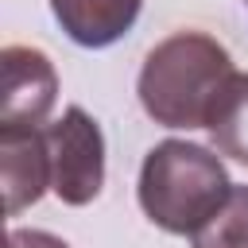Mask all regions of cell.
<instances>
[{"mask_svg":"<svg viewBox=\"0 0 248 248\" xmlns=\"http://www.w3.org/2000/svg\"><path fill=\"white\" fill-rule=\"evenodd\" d=\"M236 74L229 50L205 31H174L140 66V105L163 128H205L225 81Z\"/></svg>","mask_w":248,"mask_h":248,"instance_id":"1","label":"cell"},{"mask_svg":"<svg viewBox=\"0 0 248 248\" xmlns=\"http://www.w3.org/2000/svg\"><path fill=\"white\" fill-rule=\"evenodd\" d=\"M232 182L225 163L186 140H163L143 155L140 167V209L151 225H159L170 236H198L213 213L225 205Z\"/></svg>","mask_w":248,"mask_h":248,"instance_id":"2","label":"cell"},{"mask_svg":"<svg viewBox=\"0 0 248 248\" xmlns=\"http://www.w3.org/2000/svg\"><path fill=\"white\" fill-rule=\"evenodd\" d=\"M43 132H46V151H50V194H58L66 205H89L105 186L101 124L81 105H70Z\"/></svg>","mask_w":248,"mask_h":248,"instance_id":"3","label":"cell"},{"mask_svg":"<svg viewBox=\"0 0 248 248\" xmlns=\"http://www.w3.org/2000/svg\"><path fill=\"white\" fill-rule=\"evenodd\" d=\"M58 101V74L39 46L0 50V128H46Z\"/></svg>","mask_w":248,"mask_h":248,"instance_id":"4","label":"cell"},{"mask_svg":"<svg viewBox=\"0 0 248 248\" xmlns=\"http://www.w3.org/2000/svg\"><path fill=\"white\" fill-rule=\"evenodd\" d=\"M4 209L19 213L50 190V151L43 128H0Z\"/></svg>","mask_w":248,"mask_h":248,"instance_id":"5","label":"cell"},{"mask_svg":"<svg viewBox=\"0 0 248 248\" xmlns=\"http://www.w3.org/2000/svg\"><path fill=\"white\" fill-rule=\"evenodd\" d=\"M140 8L143 0H50V12L66 31V39L89 50H101L124 39L140 19Z\"/></svg>","mask_w":248,"mask_h":248,"instance_id":"6","label":"cell"},{"mask_svg":"<svg viewBox=\"0 0 248 248\" xmlns=\"http://www.w3.org/2000/svg\"><path fill=\"white\" fill-rule=\"evenodd\" d=\"M205 128H209V140L221 155L248 167V74L236 70L225 81V89L217 93V101L209 108Z\"/></svg>","mask_w":248,"mask_h":248,"instance_id":"7","label":"cell"},{"mask_svg":"<svg viewBox=\"0 0 248 248\" xmlns=\"http://www.w3.org/2000/svg\"><path fill=\"white\" fill-rule=\"evenodd\" d=\"M190 240L194 248H248V186H232L213 221Z\"/></svg>","mask_w":248,"mask_h":248,"instance_id":"8","label":"cell"},{"mask_svg":"<svg viewBox=\"0 0 248 248\" xmlns=\"http://www.w3.org/2000/svg\"><path fill=\"white\" fill-rule=\"evenodd\" d=\"M4 248H70V244L54 232H43V229H12Z\"/></svg>","mask_w":248,"mask_h":248,"instance_id":"9","label":"cell"},{"mask_svg":"<svg viewBox=\"0 0 248 248\" xmlns=\"http://www.w3.org/2000/svg\"><path fill=\"white\" fill-rule=\"evenodd\" d=\"M244 8H248V0H244Z\"/></svg>","mask_w":248,"mask_h":248,"instance_id":"10","label":"cell"}]
</instances>
